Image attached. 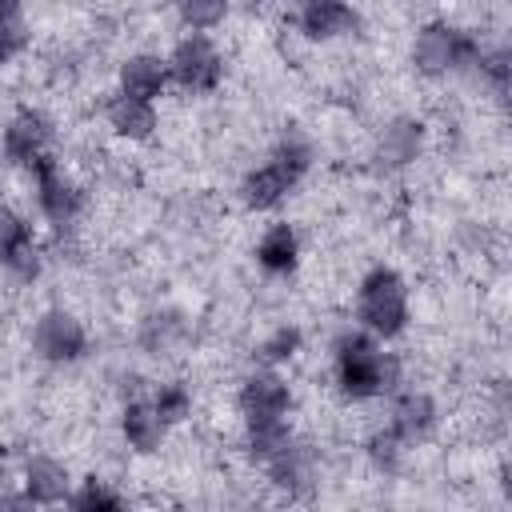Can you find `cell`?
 <instances>
[{
	"label": "cell",
	"instance_id": "7402d4cb",
	"mask_svg": "<svg viewBox=\"0 0 512 512\" xmlns=\"http://www.w3.org/2000/svg\"><path fill=\"white\" fill-rule=\"evenodd\" d=\"M180 16L188 28H216L228 16V0H180Z\"/></svg>",
	"mask_w": 512,
	"mask_h": 512
},
{
	"label": "cell",
	"instance_id": "277c9868",
	"mask_svg": "<svg viewBox=\"0 0 512 512\" xmlns=\"http://www.w3.org/2000/svg\"><path fill=\"white\" fill-rule=\"evenodd\" d=\"M36 352L44 356V360H52V364H68V360H80L84 356V344H88V336H84V324L72 316V312H64V308H52V312H44L40 320H36Z\"/></svg>",
	"mask_w": 512,
	"mask_h": 512
},
{
	"label": "cell",
	"instance_id": "ffe728a7",
	"mask_svg": "<svg viewBox=\"0 0 512 512\" xmlns=\"http://www.w3.org/2000/svg\"><path fill=\"white\" fill-rule=\"evenodd\" d=\"M4 264H8V272L16 276V280H36L40 276V264H44V252H40V244H32V236H24V240H16L12 248H8V256H4Z\"/></svg>",
	"mask_w": 512,
	"mask_h": 512
},
{
	"label": "cell",
	"instance_id": "2e32d148",
	"mask_svg": "<svg viewBox=\"0 0 512 512\" xmlns=\"http://www.w3.org/2000/svg\"><path fill=\"white\" fill-rule=\"evenodd\" d=\"M436 424V404H432V396L428 392H404L400 400H396V408H392V428L404 436V440H416V436H424L428 428Z\"/></svg>",
	"mask_w": 512,
	"mask_h": 512
},
{
	"label": "cell",
	"instance_id": "8992f818",
	"mask_svg": "<svg viewBox=\"0 0 512 512\" xmlns=\"http://www.w3.org/2000/svg\"><path fill=\"white\" fill-rule=\"evenodd\" d=\"M48 140H52L48 116L24 108V112H16V116L8 120V128H4V156H8L12 164H24V168H28L32 160H40V156L48 152Z\"/></svg>",
	"mask_w": 512,
	"mask_h": 512
},
{
	"label": "cell",
	"instance_id": "4fadbf2b",
	"mask_svg": "<svg viewBox=\"0 0 512 512\" xmlns=\"http://www.w3.org/2000/svg\"><path fill=\"white\" fill-rule=\"evenodd\" d=\"M108 124H112V132L124 136V140H148L160 120H156V112H152L148 100H136V96H124V92H120V96L108 104Z\"/></svg>",
	"mask_w": 512,
	"mask_h": 512
},
{
	"label": "cell",
	"instance_id": "9a60e30c",
	"mask_svg": "<svg viewBox=\"0 0 512 512\" xmlns=\"http://www.w3.org/2000/svg\"><path fill=\"white\" fill-rule=\"evenodd\" d=\"M296 256H300V236L292 224H272L256 244V260L264 272H288L296 268Z\"/></svg>",
	"mask_w": 512,
	"mask_h": 512
},
{
	"label": "cell",
	"instance_id": "30bf717a",
	"mask_svg": "<svg viewBox=\"0 0 512 512\" xmlns=\"http://www.w3.org/2000/svg\"><path fill=\"white\" fill-rule=\"evenodd\" d=\"M164 80H168V68H164V60L152 56V52H136V56H128V60L120 64V92H124V96L152 100V96H160Z\"/></svg>",
	"mask_w": 512,
	"mask_h": 512
},
{
	"label": "cell",
	"instance_id": "ba28073f",
	"mask_svg": "<svg viewBox=\"0 0 512 512\" xmlns=\"http://www.w3.org/2000/svg\"><path fill=\"white\" fill-rule=\"evenodd\" d=\"M352 28H356V12L348 8V0H304L300 4V32L308 40L348 36Z\"/></svg>",
	"mask_w": 512,
	"mask_h": 512
},
{
	"label": "cell",
	"instance_id": "7c38bea8",
	"mask_svg": "<svg viewBox=\"0 0 512 512\" xmlns=\"http://www.w3.org/2000/svg\"><path fill=\"white\" fill-rule=\"evenodd\" d=\"M24 492L36 504H60L68 496V468L52 456H32L24 464Z\"/></svg>",
	"mask_w": 512,
	"mask_h": 512
},
{
	"label": "cell",
	"instance_id": "7a4b0ae2",
	"mask_svg": "<svg viewBox=\"0 0 512 512\" xmlns=\"http://www.w3.org/2000/svg\"><path fill=\"white\" fill-rule=\"evenodd\" d=\"M360 320L376 336H400L408 324L404 280L392 268H372L360 284Z\"/></svg>",
	"mask_w": 512,
	"mask_h": 512
},
{
	"label": "cell",
	"instance_id": "484cf974",
	"mask_svg": "<svg viewBox=\"0 0 512 512\" xmlns=\"http://www.w3.org/2000/svg\"><path fill=\"white\" fill-rule=\"evenodd\" d=\"M16 4L20 0H0V16H16Z\"/></svg>",
	"mask_w": 512,
	"mask_h": 512
},
{
	"label": "cell",
	"instance_id": "5b68a950",
	"mask_svg": "<svg viewBox=\"0 0 512 512\" xmlns=\"http://www.w3.org/2000/svg\"><path fill=\"white\" fill-rule=\"evenodd\" d=\"M236 404H240V416H244L248 424L280 420V416L288 412V404H292V392H288V384H284L280 376L256 372V376H248V380L240 384Z\"/></svg>",
	"mask_w": 512,
	"mask_h": 512
},
{
	"label": "cell",
	"instance_id": "8fae6325",
	"mask_svg": "<svg viewBox=\"0 0 512 512\" xmlns=\"http://www.w3.org/2000/svg\"><path fill=\"white\" fill-rule=\"evenodd\" d=\"M296 172H288L284 164H264V168H256V172H248V180H244V204L248 208H276L292 188H296Z\"/></svg>",
	"mask_w": 512,
	"mask_h": 512
},
{
	"label": "cell",
	"instance_id": "83f0119b",
	"mask_svg": "<svg viewBox=\"0 0 512 512\" xmlns=\"http://www.w3.org/2000/svg\"><path fill=\"white\" fill-rule=\"evenodd\" d=\"M296 4H304V0H296Z\"/></svg>",
	"mask_w": 512,
	"mask_h": 512
},
{
	"label": "cell",
	"instance_id": "52a82bcc",
	"mask_svg": "<svg viewBox=\"0 0 512 512\" xmlns=\"http://www.w3.org/2000/svg\"><path fill=\"white\" fill-rule=\"evenodd\" d=\"M412 64L420 76H444L456 64V28L448 24H424L412 40Z\"/></svg>",
	"mask_w": 512,
	"mask_h": 512
},
{
	"label": "cell",
	"instance_id": "5bb4252c",
	"mask_svg": "<svg viewBox=\"0 0 512 512\" xmlns=\"http://www.w3.org/2000/svg\"><path fill=\"white\" fill-rule=\"evenodd\" d=\"M120 428H124V440L136 448V452H156L160 444H164V432H168V424L160 420V412L152 408V404H140V400H132L128 408H124V416H120Z\"/></svg>",
	"mask_w": 512,
	"mask_h": 512
},
{
	"label": "cell",
	"instance_id": "9c48e42d",
	"mask_svg": "<svg viewBox=\"0 0 512 512\" xmlns=\"http://www.w3.org/2000/svg\"><path fill=\"white\" fill-rule=\"evenodd\" d=\"M420 140H424V124L400 116V120H392V124L380 132V140H376V160H380L384 168H404V164H412V160L420 156Z\"/></svg>",
	"mask_w": 512,
	"mask_h": 512
},
{
	"label": "cell",
	"instance_id": "603a6c76",
	"mask_svg": "<svg viewBox=\"0 0 512 512\" xmlns=\"http://www.w3.org/2000/svg\"><path fill=\"white\" fill-rule=\"evenodd\" d=\"M296 348H300V332H296V328H276V332L260 344V356H264L268 364H276V360L296 356Z\"/></svg>",
	"mask_w": 512,
	"mask_h": 512
},
{
	"label": "cell",
	"instance_id": "4316f807",
	"mask_svg": "<svg viewBox=\"0 0 512 512\" xmlns=\"http://www.w3.org/2000/svg\"><path fill=\"white\" fill-rule=\"evenodd\" d=\"M248 4H252V8H260V4H268V0H248Z\"/></svg>",
	"mask_w": 512,
	"mask_h": 512
},
{
	"label": "cell",
	"instance_id": "f1b7e54d",
	"mask_svg": "<svg viewBox=\"0 0 512 512\" xmlns=\"http://www.w3.org/2000/svg\"><path fill=\"white\" fill-rule=\"evenodd\" d=\"M0 64H4V60H0Z\"/></svg>",
	"mask_w": 512,
	"mask_h": 512
},
{
	"label": "cell",
	"instance_id": "6da1fadb",
	"mask_svg": "<svg viewBox=\"0 0 512 512\" xmlns=\"http://www.w3.org/2000/svg\"><path fill=\"white\" fill-rule=\"evenodd\" d=\"M336 384L348 400H368L400 384V360L380 352L368 336H344L336 344Z\"/></svg>",
	"mask_w": 512,
	"mask_h": 512
},
{
	"label": "cell",
	"instance_id": "cb8c5ba5",
	"mask_svg": "<svg viewBox=\"0 0 512 512\" xmlns=\"http://www.w3.org/2000/svg\"><path fill=\"white\" fill-rule=\"evenodd\" d=\"M72 504L76 508H120L124 500L112 488H104V480H84V488L72 496Z\"/></svg>",
	"mask_w": 512,
	"mask_h": 512
},
{
	"label": "cell",
	"instance_id": "3957f363",
	"mask_svg": "<svg viewBox=\"0 0 512 512\" xmlns=\"http://www.w3.org/2000/svg\"><path fill=\"white\" fill-rule=\"evenodd\" d=\"M172 76L188 92H212L220 84V76H224V60L204 36H188L172 52Z\"/></svg>",
	"mask_w": 512,
	"mask_h": 512
},
{
	"label": "cell",
	"instance_id": "ac0fdd59",
	"mask_svg": "<svg viewBox=\"0 0 512 512\" xmlns=\"http://www.w3.org/2000/svg\"><path fill=\"white\" fill-rule=\"evenodd\" d=\"M176 340H184V320L172 316V312H160V316H148L144 320V348L148 352H168Z\"/></svg>",
	"mask_w": 512,
	"mask_h": 512
},
{
	"label": "cell",
	"instance_id": "44dd1931",
	"mask_svg": "<svg viewBox=\"0 0 512 512\" xmlns=\"http://www.w3.org/2000/svg\"><path fill=\"white\" fill-rule=\"evenodd\" d=\"M400 452H404V436H400L396 428H376V432L368 436V456H372L376 468L392 472V468L400 464Z\"/></svg>",
	"mask_w": 512,
	"mask_h": 512
},
{
	"label": "cell",
	"instance_id": "d6986e66",
	"mask_svg": "<svg viewBox=\"0 0 512 512\" xmlns=\"http://www.w3.org/2000/svg\"><path fill=\"white\" fill-rule=\"evenodd\" d=\"M152 408L160 412V420L164 424H180V420H188L192 416V392L184 388V384H160L156 388V400H152Z\"/></svg>",
	"mask_w": 512,
	"mask_h": 512
},
{
	"label": "cell",
	"instance_id": "d4e9b609",
	"mask_svg": "<svg viewBox=\"0 0 512 512\" xmlns=\"http://www.w3.org/2000/svg\"><path fill=\"white\" fill-rule=\"evenodd\" d=\"M24 236H28V224H24L12 208H4V204H0V260H4V256H8V248H12L16 240H24Z\"/></svg>",
	"mask_w": 512,
	"mask_h": 512
},
{
	"label": "cell",
	"instance_id": "e0dca14e",
	"mask_svg": "<svg viewBox=\"0 0 512 512\" xmlns=\"http://www.w3.org/2000/svg\"><path fill=\"white\" fill-rule=\"evenodd\" d=\"M296 436H292V428L284 424V416L280 420H260V424H248V452L256 456V460H272V456H280L288 444H292Z\"/></svg>",
	"mask_w": 512,
	"mask_h": 512
}]
</instances>
